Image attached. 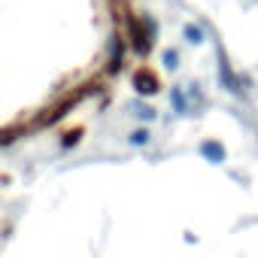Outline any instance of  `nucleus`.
<instances>
[{
  "label": "nucleus",
  "mask_w": 258,
  "mask_h": 258,
  "mask_svg": "<svg viewBox=\"0 0 258 258\" xmlns=\"http://www.w3.org/2000/svg\"><path fill=\"white\" fill-rule=\"evenodd\" d=\"M185 37H188V43H201V40H204V31L195 28V25H188V28H185Z\"/></svg>",
  "instance_id": "obj_1"
},
{
  "label": "nucleus",
  "mask_w": 258,
  "mask_h": 258,
  "mask_svg": "<svg viewBox=\"0 0 258 258\" xmlns=\"http://www.w3.org/2000/svg\"><path fill=\"white\" fill-rule=\"evenodd\" d=\"M131 143H134V146H143V143H149V131H134Z\"/></svg>",
  "instance_id": "obj_2"
}]
</instances>
